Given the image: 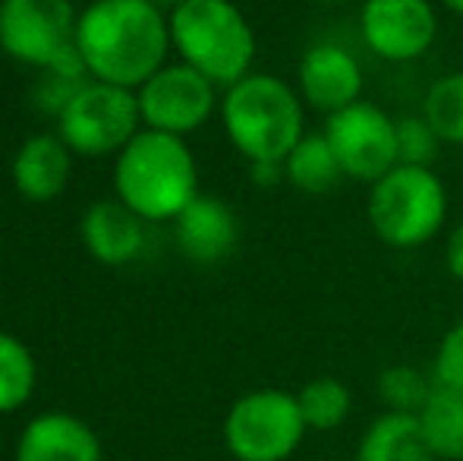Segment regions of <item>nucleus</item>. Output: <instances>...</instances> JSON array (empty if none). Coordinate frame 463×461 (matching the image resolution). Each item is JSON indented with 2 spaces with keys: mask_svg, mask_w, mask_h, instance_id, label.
<instances>
[{
  "mask_svg": "<svg viewBox=\"0 0 463 461\" xmlns=\"http://www.w3.org/2000/svg\"><path fill=\"white\" fill-rule=\"evenodd\" d=\"M422 117L441 142L463 146V70L435 80L422 101Z\"/></svg>",
  "mask_w": 463,
  "mask_h": 461,
  "instance_id": "4be33fe9",
  "label": "nucleus"
},
{
  "mask_svg": "<svg viewBox=\"0 0 463 461\" xmlns=\"http://www.w3.org/2000/svg\"><path fill=\"white\" fill-rule=\"evenodd\" d=\"M439 146L441 139L422 114L397 120V165L432 168L435 158H439Z\"/></svg>",
  "mask_w": 463,
  "mask_h": 461,
  "instance_id": "b1692460",
  "label": "nucleus"
},
{
  "mask_svg": "<svg viewBox=\"0 0 463 461\" xmlns=\"http://www.w3.org/2000/svg\"><path fill=\"white\" fill-rule=\"evenodd\" d=\"M95 427L70 411H44L23 427L16 461H101Z\"/></svg>",
  "mask_w": 463,
  "mask_h": 461,
  "instance_id": "ddd939ff",
  "label": "nucleus"
},
{
  "mask_svg": "<svg viewBox=\"0 0 463 461\" xmlns=\"http://www.w3.org/2000/svg\"><path fill=\"white\" fill-rule=\"evenodd\" d=\"M426 446L439 461L463 458V392L435 382L432 395L416 414Z\"/></svg>",
  "mask_w": 463,
  "mask_h": 461,
  "instance_id": "a211bd4d",
  "label": "nucleus"
},
{
  "mask_svg": "<svg viewBox=\"0 0 463 461\" xmlns=\"http://www.w3.org/2000/svg\"><path fill=\"white\" fill-rule=\"evenodd\" d=\"M299 411H303V420L309 430L328 433L344 427V420L350 418V408H354V395L335 376H318V379H309L303 389L297 392Z\"/></svg>",
  "mask_w": 463,
  "mask_h": 461,
  "instance_id": "412c9836",
  "label": "nucleus"
},
{
  "mask_svg": "<svg viewBox=\"0 0 463 461\" xmlns=\"http://www.w3.org/2000/svg\"><path fill=\"white\" fill-rule=\"evenodd\" d=\"M221 123L250 165H284L303 130V99L271 73H250L224 89Z\"/></svg>",
  "mask_w": 463,
  "mask_h": 461,
  "instance_id": "7ed1b4c3",
  "label": "nucleus"
},
{
  "mask_svg": "<svg viewBox=\"0 0 463 461\" xmlns=\"http://www.w3.org/2000/svg\"><path fill=\"white\" fill-rule=\"evenodd\" d=\"M435 382L463 392V320L448 329L435 351Z\"/></svg>",
  "mask_w": 463,
  "mask_h": 461,
  "instance_id": "393cba45",
  "label": "nucleus"
},
{
  "mask_svg": "<svg viewBox=\"0 0 463 461\" xmlns=\"http://www.w3.org/2000/svg\"><path fill=\"white\" fill-rule=\"evenodd\" d=\"M80 13L70 0H0V51L32 70H48L76 51Z\"/></svg>",
  "mask_w": 463,
  "mask_h": 461,
  "instance_id": "6e6552de",
  "label": "nucleus"
},
{
  "mask_svg": "<svg viewBox=\"0 0 463 461\" xmlns=\"http://www.w3.org/2000/svg\"><path fill=\"white\" fill-rule=\"evenodd\" d=\"M54 120L57 136L67 142L70 152L86 158L117 155L142 130L139 101L133 89L98 80H89Z\"/></svg>",
  "mask_w": 463,
  "mask_h": 461,
  "instance_id": "0eeeda50",
  "label": "nucleus"
},
{
  "mask_svg": "<svg viewBox=\"0 0 463 461\" xmlns=\"http://www.w3.org/2000/svg\"><path fill=\"white\" fill-rule=\"evenodd\" d=\"M435 382H429L416 367H388L378 376V399L394 414H420L426 399L432 395Z\"/></svg>",
  "mask_w": 463,
  "mask_h": 461,
  "instance_id": "5701e85b",
  "label": "nucleus"
},
{
  "mask_svg": "<svg viewBox=\"0 0 463 461\" xmlns=\"http://www.w3.org/2000/svg\"><path fill=\"white\" fill-rule=\"evenodd\" d=\"M76 51L89 76L139 89L171 54V19L148 0H95L80 13Z\"/></svg>",
  "mask_w": 463,
  "mask_h": 461,
  "instance_id": "f257e3e1",
  "label": "nucleus"
},
{
  "mask_svg": "<svg viewBox=\"0 0 463 461\" xmlns=\"http://www.w3.org/2000/svg\"><path fill=\"white\" fill-rule=\"evenodd\" d=\"M148 4H155L158 10H165V13H171V10H177L184 0H148Z\"/></svg>",
  "mask_w": 463,
  "mask_h": 461,
  "instance_id": "bb28decb",
  "label": "nucleus"
},
{
  "mask_svg": "<svg viewBox=\"0 0 463 461\" xmlns=\"http://www.w3.org/2000/svg\"><path fill=\"white\" fill-rule=\"evenodd\" d=\"M297 395L256 389L240 395L224 418V446L237 461H287L306 437Z\"/></svg>",
  "mask_w": 463,
  "mask_h": 461,
  "instance_id": "423d86ee",
  "label": "nucleus"
},
{
  "mask_svg": "<svg viewBox=\"0 0 463 461\" xmlns=\"http://www.w3.org/2000/svg\"><path fill=\"white\" fill-rule=\"evenodd\" d=\"M366 218L382 244L413 250L441 231L448 218V190L432 168L397 165L369 187Z\"/></svg>",
  "mask_w": 463,
  "mask_h": 461,
  "instance_id": "39448f33",
  "label": "nucleus"
},
{
  "mask_svg": "<svg viewBox=\"0 0 463 461\" xmlns=\"http://www.w3.org/2000/svg\"><path fill=\"white\" fill-rule=\"evenodd\" d=\"M214 89L218 86L212 80H205L199 70L189 67V63H165L158 73H152L136 89L142 127L186 139L218 108Z\"/></svg>",
  "mask_w": 463,
  "mask_h": 461,
  "instance_id": "9d476101",
  "label": "nucleus"
},
{
  "mask_svg": "<svg viewBox=\"0 0 463 461\" xmlns=\"http://www.w3.org/2000/svg\"><path fill=\"white\" fill-rule=\"evenodd\" d=\"M356 461H439L426 446L416 414H382L363 433Z\"/></svg>",
  "mask_w": 463,
  "mask_h": 461,
  "instance_id": "f3484780",
  "label": "nucleus"
},
{
  "mask_svg": "<svg viewBox=\"0 0 463 461\" xmlns=\"http://www.w3.org/2000/svg\"><path fill=\"white\" fill-rule=\"evenodd\" d=\"M299 99L322 114H337L356 105L363 92L360 61L341 44H312L297 67Z\"/></svg>",
  "mask_w": 463,
  "mask_h": 461,
  "instance_id": "f8f14e48",
  "label": "nucleus"
},
{
  "mask_svg": "<svg viewBox=\"0 0 463 461\" xmlns=\"http://www.w3.org/2000/svg\"><path fill=\"white\" fill-rule=\"evenodd\" d=\"M171 19V48L214 86H233L252 73L256 32L233 0H184Z\"/></svg>",
  "mask_w": 463,
  "mask_h": 461,
  "instance_id": "20e7f679",
  "label": "nucleus"
},
{
  "mask_svg": "<svg viewBox=\"0 0 463 461\" xmlns=\"http://www.w3.org/2000/svg\"><path fill=\"white\" fill-rule=\"evenodd\" d=\"M445 265L451 272V278L463 282V222L454 225V231L448 234V244H445Z\"/></svg>",
  "mask_w": 463,
  "mask_h": 461,
  "instance_id": "a878e982",
  "label": "nucleus"
},
{
  "mask_svg": "<svg viewBox=\"0 0 463 461\" xmlns=\"http://www.w3.org/2000/svg\"><path fill=\"white\" fill-rule=\"evenodd\" d=\"M309 4H337V0H309Z\"/></svg>",
  "mask_w": 463,
  "mask_h": 461,
  "instance_id": "c85d7f7f",
  "label": "nucleus"
},
{
  "mask_svg": "<svg viewBox=\"0 0 463 461\" xmlns=\"http://www.w3.org/2000/svg\"><path fill=\"white\" fill-rule=\"evenodd\" d=\"M38 363L29 345L0 329V414H13L32 399Z\"/></svg>",
  "mask_w": 463,
  "mask_h": 461,
  "instance_id": "aec40b11",
  "label": "nucleus"
},
{
  "mask_svg": "<svg viewBox=\"0 0 463 461\" xmlns=\"http://www.w3.org/2000/svg\"><path fill=\"white\" fill-rule=\"evenodd\" d=\"M441 4H445L448 10H454V13H460V16H463V0H441Z\"/></svg>",
  "mask_w": 463,
  "mask_h": 461,
  "instance_id": "cd10ccee",
  "label": "nucleus"
},
{
  "mask_svg": "<svg viewBox=\"0 0 463 461\" xmlns=\"http://www.w3.org/2000/svg\"><path fill=\"white\" fill-rule=\"evenodd\" d=\"M13 187L29 203H54L73 178V152L57 133L29 136L13 155Z\"/></svg>",
  "mask_w": 463,
  "mask_h": 461,
  "instance_id": "dca6fc26",
  "label": "nucleus"
},
{
  "mask_svg": "<svg viewBox=\"0 0 463 461\" xmlns=\"http://www.w3.org/2000/svg\"><path fill=\"white\" fill-rule=\"evenodd\" d=\"M114 197L146 222H174L199 197V168L184 136L142 127L114 155Z\"/></svg>",
  "mask_w": 463,
  "mask_h": 461,
  "instance_id": "f03ea898",
  "label": "nucleus"
},
{
  "mask_svg": "<svg viewBox=\"0 0 463 461\" xmlns=\"http://www.w3.org/2000/svg\"><path fill=\"white\" fill-rule=\"evenodd\" d=\"M174 237L186 259L202 265L221 263L233 253L240 240V225L233 209L218 197L199 193L193 203L174 218Z\"/></svg>",
  "mask_w": 463,
  "mask_h": 461,
  "instance_id": "2eb2a0df",
  "label": "nucleus"
},
{
  "mask_svg": "<svg viewBox=\"0 0 463 461\" xmlns=\"http://www.w3.org/2000/svg\"><path fill=\"white\" fill-rule=\"evenodd\" d=\"M322 133L347 180L372 187L397 168V120L372 101L360 99L356 105L331 114Z\"/></svg>",
  "mask_w": 463,
  "mask_h": 461,
  "instance_id": "1a4fd4ad",
  "label": "nucleus"
},
{
  "mask_svg": "<svg viewBox=\"0 0 463 461\" xmlns=\"http://www.w3.org/2000/svg\"><path fill=\"white\" fill-rule=\"evenodd\" d=\"M360 32L375 57L407 63L435 44L439 16L429 0H366L360 13Z\"/></svg>",
  "mask_w": 463,
  "mask_h": 461,
  "instance_id": "9b49d317",
  "label": "nucleus"
},
{
  "mask_svg": "<svg viewBox=\"0 0 463 461\" xmlns=\"http://www.w3.org/2000/svg\"><path fill=\"white\" fill-rule=\"evenodd\" d=\"M146 218L117 197L98 199L80 222L82 246L101 265H129L146 250Z\"/></svg>",
  "mask_w": 463,
  "mask_h": 461,
  "instance_id": "4468645a",
  "label": "nucleus"
},
{
  "mask_svg": "<svg viewBox=\"0 0 463 461\" xmlns=\"http://www.w3.org/2000/svg\"><path fill=\"white\" fill-rule=\"evenodd\" d=\"M284 178L299 193H309V197H325L341 180H347L341 165H337L335 152H331V142L325 139V133H306L293 146V152L284 158Z\"/></svg>",
  "mask_w": 463,
  "mask_h": 461,
  "instance_id": "6ab92c4d",
  "label": "nucleus"
}]
</instances>
